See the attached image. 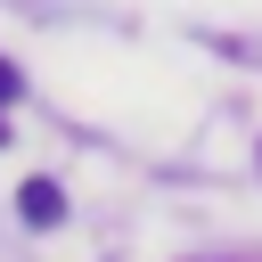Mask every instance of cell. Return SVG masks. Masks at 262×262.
Masks as SVG:
<instances>
[{"label":"cell","mask_w":262,"mask_h":262,"mask_svg":"<svg viewBox=\"0 0 262 262\" xmlns=\"http://www.w3.org/2000/svg\"><path fill=\"white\" fill-rule=\"evenodd\" d=\"M16 205H25V221H33V229H49V221L66 213V196H57V180H25V188H16Z\"/></svg>","instance_id":"obj_1"},{"label":"cell","mask_w":262,"mask_h":262,"mask_svg":"<svg viewBox=\"0 0 262 262\" xmlns=\"http://www.w3.org/2000/svg\"><path fill=\"white\" fill-rule=\"evenodd\" d=\"M0 139H8V131H0Z\"/></svg>","instance_id":"obj_3"},{"label":"cell","mask_w":262,"mask_h":262,"mask_svg":"<svg viewBox=\"0 0 262 262\" xmlns=\"http://www.w3.org/2000/svg\"><path fill=\"white\" fill-rule=\"evenodd\" d=\"M16 90H25V74H16V66H8V57H0V106H8V98H16Z\"/></svg>","instance_id":"obj_2"}]
</instances>
